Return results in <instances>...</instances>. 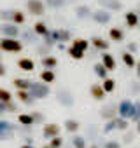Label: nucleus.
<instances>
[{"label": "nucleus", "instance_id": "nucleus-1", "mask_svg": "<svg viewBox=\"0 0 140 148\" xmlns=\"http://www.w3.org/2000/svg\"><path fill=\"white\" fill-rule=\"evenodd\" d=\"M117 115L124 120L128 119H133V120H138V108L131 103V101H123L119 105V110H117Z\"/></svg>", "mask_w": 140, "mask_h": 148}, {"label": "nucleus", "instance_id": "nucleus-2", "mask_svg": "<svg viewBox=\"0 0 140 148\" xmlns=\"http://www.w3.org/2000/svg\"><path fill=\"white\" fill-rule=\"evenodd\" d=\"M0 49L6 51V52H19L23 49V44L16 38L6 37V38H0Z\"/></svg>", "mask_w": 140, "mask_h": 148}, {"label": "nucleus", "instance_id": "nucleus-3", "mask_svg": "<svg viewBox=\"0 0 140 148\" xmlns=\"http://www.w3.org/2000/svg\"><path fill=\"white\" fill-rule=\"evenodd\" d=\"M28 94L32 96V98H46L47 94H49V87L47 86H37V84H33L32 82V86H30V89H28Z\"/></svg>", "mask_w": 140, "mask_h": 148}, {"label": "nucleus", "instance_id": "nucleus-4", "mask_svg": "<svg viewBox=\"0 0 140 148\" xmlns=\"http://www.w3.org/2000/svg\"><path fill=\"white\" fill-rule=\"evenodd\" d=\"M42 136L47 138V139H51L54 136H60V125H56V124H46L42 127Z\"/></svg>", "mask_w": 140, "mask_h": 148}, {"label": "nucleus", "instance_id": "nucleus-5", "mask_svg": "<svg viewBox=\"0 0 140 148\" xmlns=\"http://www.w3.org/2000/svg\"><path fill=\"white\" fill-rule=\"evenodd\" d=\"M18 68L19 70H23V71H33L35 70V63H33V59H28V58H21L19 61H18Z\"/></svg>", "mask_w": 140, "mask_h": 148}, {"label": "nucleus", "instance_id": "nucleus-6", "mask_svg": "<svg viewBox=\"0 0 140 148\" xmlns=\"http://www.w3.org/2000/svg\"><path fill=\"white\" fill-rule=\"evenodd\" d=\"M102 66L107 70V71H112V70H116V59L110 56V54H103L102 56Z\"/></svg>", "mask_w": 140, "mask_h": 148}, {"label": "nucleus", "instance_id": "nucleus-7", "mask_svg": "<svg viewBox=\"0 0 140 148\" xmlns=\"http://www.w3.org/2000/svg\"><path fill=\"white\" fill-rule=\"evenodd\" d=\"M18 122L25 127H30V125H35V119L32 113H19L18 115Z\"/></svg>", "mask_w": 140, "mask_h": 148}, {"label": "nucleus", "instance_id": "nucleus-8", "mask_svg": "<svg viewBox=\"0 0 140 148\" xmlns=\"http://www.w3.org/2000/svg\"><path fill=\"white\" fill-rule=\"evenodd\" d=\"M26 5H28V11H30L32 14H35V16H39V14L44 12V5L39 2V0H30Z\"/></svg>", "mask_w": 140, "mask_h": 148}, {"label": "nucleus", "instance_id": "nucleus-9", "mask_svg": "<svg viewBox=\"0 0 140 148\" xmlns=\"http://www.w3.org/2000/svg\"><path fill=\"white\" fill-rule=\"evenodd\" d=\"M89 92H91V96H93L95 99H103V98H105V92H103V89H102V86H98V84H95V86H91V89H89Z\"/></svg>", "mask_w": 140, "mask_h": 148}, {"label": "nucleus", "instance_id": "nucleus-10", "mask_svg": "<svg viewBox=\"0 0 140 148\" xmlns=\"http://www.w3.org/2000/svg\"><path fill=\"white\" fill-rule=\"evenodd\" d=\"M40 79H42L46 84H51V82L56 79V75H54V71H53V70H44V71L40 73Z\"/></svg>", "mask_w": 140, "mask_h": 148}, {"label": "nucleus", "instance_id": "nucleus-11", "mask_svg": "<svg viewBox=\"0 0 140 148\" xmlns=\"http://www.w3.org/2000/svg\"><path fill=\"white\" fill-rule=\"evenodd\" d=\"M65 129H67L68 132H77V131L81 129V124H79L77 120H67V122H65Z\"/></svg>", "mask_w": 140, "mask_h": 148}, {"label": "nucleus", "instance_id": "nucleus-12", "mask_svg": "<svg viewBox=\"0 0 140 148\" xmlns=\"http://www.w3.org/2000/svg\"><path fill=\"white\" fill-rule=\"evenodd\" d=\"M88 45H89V42H88V40H82V38H76L74 44H72L74 49H79V51H82V52L88 49Z\"/></svg>", "mask_w": 140, "mask_h": 148}, {"label": "nucleus", "instance_id": "nucleus-13", "mask_svg": "<svg viewBox=\"0 0 140 148\" xmlns=\"http://www.w3.org/2000/svg\"><path fill=\"white\" fill-rule=\"evenodd\" d=\"M14 86H16L19 91H28L30 86H32V82H30V80H23V79H16V80H14Z\"/></svg>", "mask_w": 140, "mask_h": 148}, {"label": "nucleus", "instance_id": "nucleus-14", "mask_svg": "<svg viewBox=\"0 0 140 148\" xmlns=\"http://www.w3.org/2000/svg\"><path fill=\"white\" fill-rule=\"evenodd\" d=\"M102 89H103L105 94H107V92H112V91L116 89V82H114L112 79H103V86H102Z\"/></svg>", "mask_w": 140, "mask_h": 148}, {"label": "nucleus", "instance_id": "nucleus-15", "mask_svg": "<svg viewBox=\"0 0 140 148\" xmlns=\"http://www.w3.org/2000/svg\"><path fill=\"white\" fill-rule=\"evenodd\" d=\"M112 125H114V129H128V120H124V119H112Z\"/></svg>", "mask_w": 140, "mask_h": 148}, {"label": "nucleus", "instance_id": "nucleus-16", "mask_svg": "<svg viewBox=\"0 0 140 148\" xmlns=\"http://www.w3.org/2000/svg\"><path fill=\"white\" fill-rule=\"evenodd\" d=\"M11 101H12V94L7 89L0 87V103H11Z\"/></svg>", "mask_w": 140, "mask_h": 148}, {"label": "nucleus", "instance_id": "nucleus-17", "mask_svg": "<svg viewBox=\"0 0 140 148\" xmlns=\"http://www.w3.org/2000/svg\"><path fill=\"white\" fill-rule=\"evenodd\" d=\"M72 146H74V148H88L84 138H81V136H74V138H72Z\"/></svg>", "mask_w": 140, "mask_h": 148}, {"label": "nucleus", "instance_id": "nucleus-18", "mask_svg": "<svg viewBox=\"0 0 140 148\" xmlns=\"http://www.w3.org/2000/svg\"><path fill=\"white\" fill-rule=\"evenodd\" d=\"M110 38L112 40H116V42H121L123 40V32L121 30H117V28H110Z\"/></svg>", "mask_w": 140, "mask_h": 148}, {"label": "nucleus", "instance_id": "nucleus-19", "mask_svg": "<svg viewBox=\"0 0 140 148\" xmlns=\"http://www.w3.org/2000/svg\"><path fill=\"white\" fill-rule=\"evenodd\" d=\"M123 63H124L126 66H130V68H133V66H135V58H133L131 54H128V52H124V54H123Z\"/></svg>", "mask_w": 140, "mask_h": 148}, {"label": "nucleus", "instance_id": "nucleus-20", "mask_svg": "<svg viewBox=\"0 0 140 148\" xmlns=\"http://www.w3.org/2000/svg\"><path fill=\"white\" fill-rule=\"evenodd\" d=\"M49 146H51V148H61V146H63V138H61V136H54V138H51Z\"/></svg>", "mask_w": 140, "mask_h": 148}, {"label": "nucleus", "instance_id": "nucleus-21", "mask_svg": "<svg viewBox=\"0 0 140 148\" xmlns=\"http://www.w3.org/2000/svg\"><path fill=\"white\" fill-rule=\"evenodd\" d=\"M42 64L47 66V70H51L53 66L58 64V59H56V58H44V59H42Z\"/></svg>", "mask_w": 140, "mask_h": 148}, {"label": "nucleus", "instance_id": "nucleus-22", "mask_svg": "<svg viewBox=\"0 0 140 148\" xmlns=\"http://www.w3.org/2000/svg\"><path fill=\"white\" fill-rule=\"evenodd\" d=\"M68 54L72 56L74 59H82V56H84V52H82V51H79V49H74V47H70V49H68Z\"/></svg>", "mask_w": 140, "mask_h": 148}, {"label": "nucleus", "instance_id": "nucleus-23", "mask_svg": "<svg viewBox=\"0 0 140 148\" xmlns=\"http://www.w3.org/2000/svg\"><path fill=\"white\" fill-rule=\"evenodd\" d=\"M14 112L16 110V106L12 105V103H0V113H6V112Z\"/></svg>", "mask_w": 140, "mask_h": 148}, {"label": "nucleus", "instance_id": "nucleus-24", "mask_svg": "<svg viewBox=\"0 0 140 148\" xmlns=\"http://www.w3.org/2000/svg\"><path fill=\"white\" fill-rule=\"evenodd\" d=\"M126 23L133 28V26H137V14L135 12H130V14H126Z\"/></svg>", "mask_w": 140, "mask_h": 148}, {"label": "nucleus", "instance_id": "nucleus-25", "mask_svg": "<svg viewBox=\"0 0 140 148\" xmlns=\"http://www.w3.org/2000/svg\"><path fill=\"white\" fill-rule=\"evenodd\" d=\"M93 45H95L96 49H107V47H109V44H107L105 40H102V38H93Z\"/></svg>", "mask_w": 140, "mask_h": 148}, {"label": "nucleus", "instance_id": "nucleus-26", "mask_svg": "<svg viewBox=\"0 0 140 148\" xmlns=\"http://www.w3.org/2000/svg\"><path fill=\"white\" fill-rule=\"evenodd\" d=\"M18 98H19V101H23V103H28L32 96L28 94V91H18Z\"/></svg>", "mask_w": 140, "mask_h": 148}, {"label": "nucleus", "instance_id": "nucleus-27", "mask_svg": "<svg viewBox=\"0 0 140 148\" xmlns=\"http://www.w3.org/2000/svg\"><path fill=\"white\" fill-rule=\"evenodd\" d=\"M2 32L7 33V35H11V38H14V35L18 33V30H16L14 26H2Z\"/></svg>", "mask_w": 140, "mask_h": 148}, {"label": "nucleus", "instance_id": "nucleus-28", "mask_svg": "<svg viewBox=\"0 0 140 148\" xmlns=\"http://www.w3.org/2000/svg\"><path fill=\"white\" fill-rule=\"evenodd\" d=\"M95 70H96V75H98V77H102V79H107V70H105L102 64H96V68H95Z\"/></svg>", "mask_w": 140, "mask_h": 148}, {"label": "nucleus", "instance_id": "nucleus-29", "mask_svg": "<svg viewBox=\"0 0 140 148\" xmlns=\"http://www.w3.org/2000/svg\"><path fill=\"white\" fill-rule=\"evenodd\" d=\"M35 32H37L39 35H46V33H47V28H46L44 23H37V25H35Z\"/></svg>", "mask_w": 140, "mask_h": 148}, {"label": "nucleus", "instance_id": "nucleus-30", "mask_svg": "<svg viewBox=\"0 0 140 148\" xmlns=\"http://www.w3.org/2000/svg\"><path fill=\"white\" fill-rule=\"evenodd\" d=\"M12 21L18 23V25H21V23L25 21V16H23L21 12H14V14H12Z\"/></svg>", "mask_w": 140, "mask_h": 148}, {"label": "nucleus", "instance_id": "nucleus-31", "mask_svg": "<svg viewBox=\"0 0 140 148\" xmlns=\"http://www.w3.org/2000/svg\"><path fill=\"white\" fill-rule=\"evenodd\" d=\"M103 148H121V143L119 141H107L103 145Z\"/></svg>", "mask_w": 140, "mask_h": 148}, {"label": "nucleus", "instance_id": "nucleus-32", "mask_svg": "<svg viewBox=\"0 0 140 148\" xmlns=\"http://www.w3.org/2000/svg\"><path fill=\"white\" fill-rule=\"evenodd\" d=\"M2 75H6V68L2 66V63H0V77H2Z\"/></svg>", "mask_w": 140, "mask_h": 148}, {"label": "nucleus", "instance_id": "nucleus-33", "mask_svg": "<svg viewBox=\"0 0 140 148\" xmlns=\"http://www.w3.org/2000/svg\"><path fill=\"white\" fill-rule=\"evenodd\" d=\"M21 148H33V146H32V145H23Z\"/></svg>", "mask_w": 140, "mask_h": 148}, {"label": "nucleus", "instance_id": "nucleus-34", "mask_svg": "<svg viewBox=\"0 0 140 148\" xmlns=\"http://www.w3.org/2000/svg\"><path fill=\"white\" fill-rule=\"evenodd\" d=\"M42 148H51V146H49V145H44V146H42Z\"/></svg>", "mask_w": 140, "mask_h": 148}, {"label": "nucleus", "instance_id": "nucleus-35", "mask_svg": "<svg viewBox=\"0 0 140 148\" xmlns=\"http://www.w3.org/2000/svg\"><path fill=\"white\" fill-rule=\"evenodd\" d=\"M89 148H98V146H96V145H91V146H89Z\"/></svg>", "mask_w": 140, "mask_h": 148}, {"label": "nucleus", "instance_id": "nucleus-36", "mask_svg": "<svg viewBox=\"0 0 140 148\" xmlns=\"http://www.w3.org/2000/svg\"><path fill=\"white\" fill-rule=\"evenodd\" d=\"M0 61H2V56H0Z\"/></svg>", "mask_w": 140, "mask_h": 148}]
</instances>
